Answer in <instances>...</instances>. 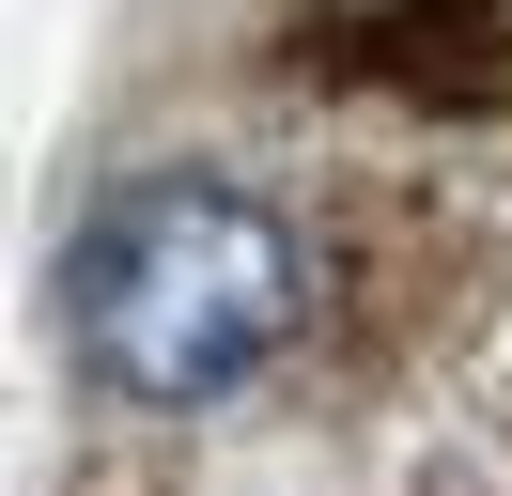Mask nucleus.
<instances>
[{
    "label": "nucleus",
    "instance_id": "f257e3e1",
    "mask_svg": "<svg viewBox=\"0 0 512 496\" xmlns=\"http://www.w3.org/2000/svg\"><path fill=\"white\" fill-rule=\"evenodd\" d=\"M295 326H311V248L233 171H140L63 233V357L140 419L264 388Z\"/></svg>",
    "mask_w": 512,
    "mask_h": 496
}]
</instances>
